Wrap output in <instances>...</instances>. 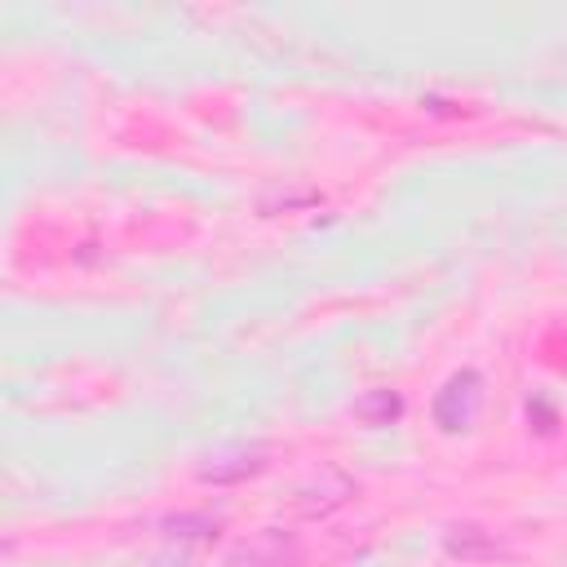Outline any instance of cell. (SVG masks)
<instances>
[{"label":"cell","instance_id":"obj_5","mask_svg":"<svg viewBox=\"0 0 567 567\" xmlns=\"http://www.w3.org/2000/svg\"><path fill=\"white\" fill-rule=\"evenodd\" d=\"M399 412H403V399L394 390H368V394L354 399V416L363 425H390Z\"/></svg>","mask_w":567,"mask_h":567},{"label":"cell","instance_id":"obj_4","mask_svg":"<svg viewBox=\"0 0 567 567\" xmlns=\"http://www.w3.org/2000/svg\"><path fill=\"white\" fill-rule=\"evenodd\" d=\"M288 558H292V545L279 532H266V536L239 545L230 554V567H288Z\"/></svg>","mask_w":567,"mask_h":567},{"label":"cell","instance_id":"obj_1","mask_svg":"<svg viewBox=\"0 0 567 567\" xmlns=\"http://www.w3.org/2000/svg\"><path fill=\"white\" fill-rule=\"evenodd\" d=\"M350 496H354V483H350L341 470H319V474H310V478L292 492V509H297L301 518H323V514L341 509Z\"/></svg>","mask_w":567,"mask_h":567},{"label":"cell","instance_id":"obj_6","mask_svg":"<svg viewBox=\"0 0 567 567\" xmlns=\"http://www.w3.org/2000/svg\"><path fill=\"white\" fill-rule=\"evenodd\" d=\"M447 549L452 554H483V549H492V540L478 527H452L447 532Z\"/></svg>","mask_w":567,"mask_h":567},{"label":"cell","instance_id":"obj_2","mask_svg":"<svg viewBox=\"0 0 567 567\" xmlns=\"http://www.w3.org/2000/svg\"><path fill=\"white\" fill-rule=\"evenodd\" d=\"M261 465H266V447H257V443H235V447H221V452L204 456L195 474H199V483L226 487V483H244V478H252Z\"/></svg>","mask_w":567,"mask_h":567},{"label":"cell","instance_id":"obj_3","mask_svg":"<svg viewBox=\"0 0 567 567\" xmlns=\"http://www.w3.org/2000/svg\"><path fill=\"white\" fill-rule=\"evenodd\" d=\"M478 385H483L478 372H456L434 399V421L443 430H465L474 421V412H478Z\"/></svg>","mask_w":567,"mask_h":567},{"label":"cell","instance_id":"obj_7","mask_svg":"<svg viewBox=\"0 0 567 567\" xmlns=\"http://www.w3.org/2000/svg\"><path fill=\"white\" fill-rule=\"evenodd\" d=\"M168 532H173V536H195V540H208V536L217 532V523H213V518H199V514H182V518H173V523H168Z\"/></svg>","mask_w":567,"mask_h":567}]
</instances>
